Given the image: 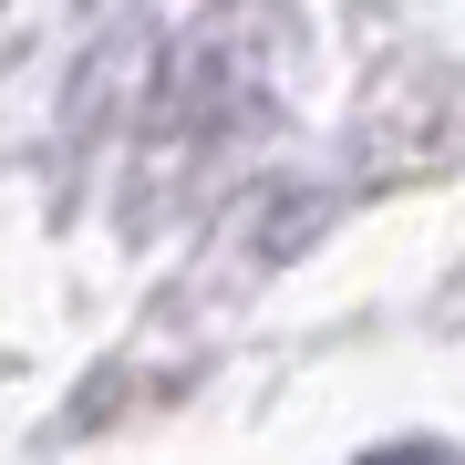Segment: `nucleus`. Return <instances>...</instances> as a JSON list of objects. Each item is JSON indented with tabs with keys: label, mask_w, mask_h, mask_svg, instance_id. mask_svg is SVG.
I'll return each mask as SVG.
<instances>
[{
	"label": "nucleus",
	"mask_w": 465,
	"mask_h": 465,
	"mask_svg": "<svg viewBox=\"0 0 465 465\" xmlns=\"http://www.w3.org/2000/svg\"><path fill=\"white\" fill-rule=\"evenodd\" d=\"M362 465H455V455H445V445H372Z\"/></svg>",
	"instance_id": "1"
}]
</instances>
